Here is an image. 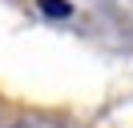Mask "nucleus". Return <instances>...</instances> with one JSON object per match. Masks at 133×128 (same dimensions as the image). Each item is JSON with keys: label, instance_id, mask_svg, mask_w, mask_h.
Returning a JSON list of instances; mask_svg holds the SVG:
<instances>
[{"label": "nucleus", "instance_id": "f257e3e1", "mask_svg": "<svg viewBox=\"0 0 133 128\" xmlns=\"http://www.w3.org/2000/svg\"><path fill=\"white\" fill-rule=\"evenodd\" d=\"M41 12L52 16V20H65V16L73 12V4H69V0H41Z\"/></svg>", "mask_w": 133, "mask_h": 128}]
</instances>
